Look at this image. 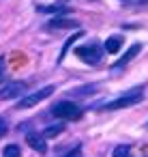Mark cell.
<instances>
[{"label": "cell", "mask_w": 148, "mask_h": 157, "mask_svg": "<svg viewBox=\"0 0 148 157\" xmlns=\"http://www.w3.org/2000/svg\"><path fill=\"white\" fill-rule=\"evenodd\" d=\"M142 99H144V90H142V88H133V90H129V93L120 95L118 99H114V101H109V103L101 105V110H105V112H109V110H122V108H129V105L139 103Z\"/></svg>", "instance_id": "cell-1"}, {"label": "cell", "mask_w": 148, "mask_h": 157, "mask_svg": "<svg viewBox=\"0 0 148 157\" xmlns=\"http://www.w3.org/2000/svg\"><path fill=\"white\" fill-rule=\"evenodd\" d=\"M52 114L56 118H62V121H77L82 116V108L73 101H58L52 108Z\"/></svg>", "instance_id": "cell-2"}, {"label": "cell", "mask_w": 148, "mask_h": 157, "mask_svg": "<svg viewBox=\"0 0 148 157\" xmlns=\"http://www.w3.org/2000/svg\"><path fill=\"white\" fill-rule=\"evenodd\" d=\"M75 54H77V58H82V60L88 63V65H99V60H101V56H103L99 43H86V45H80V48H75Z\"/></svg>", "instance_id": "cell-3"}, {"label": "cell", "mask_w": 148, "mask_h": 157, "mask_svg": "<svg viewBox=\"0 0 148 157\" xmlns=\"http://www.w3.org/2000/svg\"><path fill=\"white\" fill-rule=\"evenodd\" d=\"M26 90H28V82H9L0 88V101L17 99V97L26 95Z\"/></svg>", "instance_id": "cell-4"}, {"label": "cell", "mask_w": 148, "mask_h": 157, "mask_svg": "<svg viewBox=\"0 0 148 157\" xmlns=\"http://www.w3.org/2000/svg\"><path fill=\"white\" fill-rule=\"evenodd\" d=\"M52 93H54V86H45V88H39L37 93H32V95H26L24 99H20L17 108H20V110H24V108H32V105L41 103L43 99H47V97H50Z\"/></svg>", "instance_id": "cell-5"}, {"label": "cell", "mask_w": 148, "mask_h": 157, "mask_svg": "<svg viewBox=\"0 0 148 157\" xmlns=\"http://www.w3.org/2000/svg\"><path fill=\"white\" fill-rule=\"evenodd\" d=\"M26 142H28L30 148H35L37 153H45V151H47V140H45L43 133L30 131V133H26Z\"/></svg>", "instance_id": "cell-6"}, {"label": "cell", "mask_w": 148, "mask_h": 157, "mask_svg": "<svg viewBox=\"0 0 148 157\" xmlns=\"http://www.w3.org/2000/svg\"><path fill=\"white\" fill-rule=\"evenodd\" d=\"M139 52H142V45H139V43H133V45H131V48H129V50L122 54V58H120L116 65H112V69H120V67H124V65H127L131 58H135Z\"/></svg>", "instance_id": "cell-7"}, {"label": "cell", "mask_w": 148, "mask_h": 157, "mask_svg": "<svg viewBox=\"0 0 148 157\" xmlns=\"http://www.w3.org/2000/svg\"><path fill=\"white\" fill-rule=\"evenodd\" d=\"M120 48H122V37H109L105 41V52L107 54H116Z\"/></svg>", "instance_id": "cell-8"}, {"label": "cell", "mask_w": 148, "mask_h": 157, "mask_svg": "<svg viewBox=\"0 0 148 157\" xmlns=\"http://www.w3.org/2000/svg\"><path fill=\"white\" fill-rule=\"evenodd\" d=\"M50 26H52V28H77L80 24H77L75 20H62V17H58V20H52Z\"/></svg>", "instance_id": "cell-9"}, {"label": "cell", "mask_w": 148, "mask_h": 157, "mask_svg": "<svg viewBox=\"0 0 148 157\" xmlns=\"http://www.w3.org/2000/svg\"><path fill=\"white\" fill-rule=\"evenodd\" d=\"M2 157H22V151L17 144H7L2 151Z\"/></svg>", "instance_id": "cell-10"}, {"label": "cell", "mask_w": 148, "mask_h": 157, "mask_svg": "<svg viewBox=\"0 0 148 157\" xmlns=\"http://www.w3.org/2000/svg\"><path fill=\"white\" fill-rule=\"evenodd\" d=\"M80 37H82V33H75V35H73V37H71V39H69L67 43H65V48H62V52H60V56H58V63H62V60H65V56H67V52H69L71 43H75V41H77Z\"/></svg>", "instance_id": "cell-11"}, {"label": "cell", "mask_w": 148, "mask_h": 157, "mask_svg": "<svg viewBox=\"0 0 148 157\" xmlns=\"http://www.w3.org/2000/svg\"><path fill=\"white\" fill-rule=\"evenodd\" d=\"M65 131V125H52V127H47L45 131H43V136L45 138H56V136H60Z\"/></svg>", "instance_id": "cell-12"}, {"label": "cell", "mask_w": 148, "mask_h": 157, "mask_svg": "<svg viewBox=\"0 0 148 157\" xmlns=\"http://www.w3.org/2000/svg\"><path fill=\"white\" fill-rule=\"evenodd\" d=\"M129 155H131V146H127V144H120L112 151V157H129Z\"/></svg>", "instance_id": "cell-13"}, {"label": "cell", "mask_w": 148, "mask_h": 157, "mask_svg": "<svg viewBox=\"0 0 148 157\" xmlns=\"http://www.w3.org/2000/svg\"><path fill=\"white\" fill-rule=\"evenodd\" d=\"M60 7H65V0H60L58 5H50V7H37V11L39 13H56V11H60Z\"/></svg>", "instance_id": "cell-14"}, {"label": "cell", "mask_w": 148, "mask_h": 157, "mask_svg": "<svg viewBox=\"0 0 148 157\" xmlns=\"http://www.w3.org/2000/svg\"><path fill=\"white\" fill-rule=\"evenodd\" d=\"M65 157H82V144H77V146H75L69 155H65Z\"/></svg>", "instance_id": "cell-15"}, {"label": "cell", "mask_w": 148, "mask_h": 157, "mask_svg": "<svg viewBox=\"0 0 148 157\" xmlns=\"http://www.w3.org/2000/svg\"><path fill=\"white\" fill-rule=\"evenodd\" d=\"M7 129H9V127H7V121H5L2 116H0V138H2V136L7 133Z\"/></svg>", "instance_id": "cell-16"}, {"label": "cell", "mask_w": 148, "mask_h": 157, "mask_svg": "<svg viewBox=\"0 0 148 157\" xmlns=\"http://www.w3.org/2000/svg\"><path fill=\"white\" fill-rule=\"evenodd\" d=\"M2 69H5V58L0 56V75H2Z\"/></svg>", "instance_id": "cell-17"}, {"label": "cell", "mask_w": 148, "mask_h": 157, "mask_svg": "<svg viewBox=\"0 0 148 157\" xmlns=\"http://www.w3.org/2000/svg\"><path fill=\"white\" fill-rule=\"evenodd\" d=\"M0 82H2V75H0Z\"/></svg>", "instance_id": "cell-18"}]
</instances>
